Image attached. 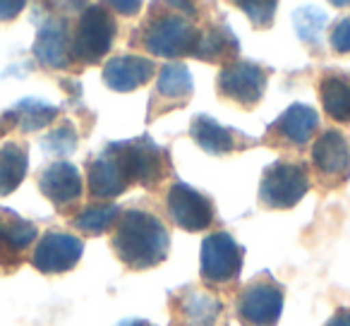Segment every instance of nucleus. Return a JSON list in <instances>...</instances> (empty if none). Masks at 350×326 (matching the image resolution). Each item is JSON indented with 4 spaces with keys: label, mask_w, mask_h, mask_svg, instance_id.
I'll return each instance as SVG.
<instances>
[{
    "label": "nucleus",
    "mask_w": 350,
    "mask_h": 326,
    "mask_svg": "<svg viewBox=\"0 0 350 326\" xmlns=\"http://www.w3.org/2000/svg\"><path fill=\"white\" fill-rule=\"evenodd\" d=\"M293 22H295V31L302 44L312 49V53H321V31L326 27V12L312 5L297 8L293 12Z\"/></svg>",
    "instance_id": "a878e982"
},
{
    "label": "nucleus",
    "mask_w": 350,
    "mask_h": 326,
    "mask_svg": "<svg viewBox=\"0 0 350 326\" xmlns=\"http://www.w3.org/2000/svg\"><path fill=\"white\" fill-rule=\"evenodd\" d=\"M36 235L39 228L31 221L0 206V271L12 273L20 269L25 262V252L36 243Z\"/></svg>",
    "instance_id": "6ab92c4d"
},
{
    "label": "nucleus",
    "mask_w": 350,
    "mask_h": 326,
    "mask_svg": "<svg viewBox=\"0 0 350 326\" xmlns=\"http://www.w3.org/2000/svg\"><path fill=\"white\" fill-rule=\"evenodd\" d=\"M120 141H108L98 154L87 161V192L94 202H108L130 190Z\"/></svg>",
    "instance_id": "f8f14e48"
},
{
    "label": "nucleus",
    "mask_w": 350,
    "mask_h": 326,
    "mask_svg": "<svg viewBox=\"0 0 350 326\" xmlns=\"http://www.w3.org/2000/svg\"><path fill=\"white\" fill-rule=\"evenodd\" d=\"M312 173L324 192L338 190L350 180V141L340 130H324L310 151Z\"/></svg>",
    "instance_id": "9d476101"
},
{
    "label": "nucleus",
    "mask_w": 350,
    "mask_h": 326,
    "mask_svg": "<svg viewBox=\"0 0 350 326\" xmlns=\"http://www.w3.org/2000/svg\"><path fill=\"white\" fill-rule=\"evenodd\" d=\"M195 94V82L185 63H165L161 65L156 84L149 96V111H146V122H154L156 118L165 113L180 111L190 103Z\"/></svg>",
    "instance_id": "4468645a"
},
{
    "label": "nucleus",
    "mask_w": 350,
    "mask_h": 326,
    "mask_svg": "<svg viewBox=\"0 0 350 326\" xmlns=\"http://www.w3.org/2000/svg\"><path fill=\"white\" fill-rule=\"evenodd\" d=\"M39 192L60 211V214H70L75 206L82 202L84 195V180L82 173L75 163L70 161H55L51 166H46L36 178Z\"/></svg>",
    "instance_id": "f3484780"
},
{
    "label": "nucleus",
    "mask_w": 350,
    "mask_h": 326,
    "mask_svg": "<svg viewBox=\"0 0 350 326\" xmlns=\"http://www.w3.org/2000/svg\"><path fill=\"white\" fill-rule=\"evenodd\" d=\"M200 5L195 3H151L139 27L132 29L130 46L168 63H183L195 53L200 39Z\"/></svg>",
    "instance_id": "f257e3e1"
},
{
    "label": "nucleus",
    "mask_w": 350,
    "mask_h": 326,
    "mask_svg": "<svg viewBox=\"0 0 350 326\" xmlns=\"http://www.w3.org/2000/svg\"><path fill=\"white\" fill-rule=\"evenodd\" d=\"M165 211L173 226L185 233H202L216 223V206L206 192L175 178L165 192Z\"/></svg>",
    "instance_id": "9b49d317"
},
{
    "label": "nucleus",
    "mask_w": 350,
    "mask_h": 326,
    "mask_svg": "<svg viewBox=\"0 0 350 326\" xmlns=\"http://www.w3.org/2000/svg\"><path fill=\"white\" fill-rule=\"evenodd\" d=\"M77 144H79V135L75 130V125L70 120L60 122L58 127L49 132V135L41 139V149L51 156H70L77 151Z\"/></svg>",
    "instance_id": "bb28decb"
},
{
    "label": "nucleus",
    "mask_w": 350,
    "mask_h": 326,
    "mask_svg": "<svg viewBox=\"0 0 350 326\" xmlns=\"http://www.w3.org/2000/svg\"><path fill=\"white\" fill-rule=\"evenodd\" d=\"M329 44L336 55L350 53V15L334 22V27H331V31H329Z\"/></svg>",
    "instance_id": "c85d7f7f"
},
{
    "label": "nucleus",
    "mask_w": 350,
    "mask_h": 326,
    "mask_svg": "<svg viewBox=\"0 0 350 326\" xmlns=\"http://www.w3.org/2000/svg\"><path fill=\"white\" fill-rule=\"evenodd\" d=\"M120 204H111V202H92L89 206H84L82 211L72 216V228L77 233L87 235V238H98V235L108 233L116 228L118 219H120Z\"/></svg>",
    "instance_id": "393cba45"
},
{
    "label": "nucleus",
    "mask_w": 350,
    "mask_h": 326,
    "mask_svg": "<svg viewBox=\"0 0 350 326\" xmlns=\"http://www.w3.org/2000/svg\"><path fill=\"white\" fill-rule=\"evenodd\" d=\"M34 58L49 70H70L72 68V25L68 17H49L39 27L31 49Z\"/></svg>",
    "instance_id": "a211bd4d"
},
{
    "label": "nucleus",
    "mask_w": 350,
    "mask_h": 326,
    "mask_svg": "<svg viewBox=\"0 0 350 326\" xmlns=\"http://www.w3.org/2000/svg\"><path fill=\"white\" fill-rule=\"evenodd\" d=\"M116 326H156V324H151L149 319H122Z\"/></svg>",
    "instance_id": "473e14b6"
},
{
    "label": "nucleus",
    "mask_w": 350,
    "mask_h": 326,
    "mask_svg": "<svg viewBox=\"0 0 350 326\" xmlns=\"http://www.w3.org/2000/svg\"><path fill=\"white\" fill-rule=\"evenodd\" d=\"M60 116L58 106H51L39 98H22L12 108L0 113V137L12 130H20L25 135L39 132L44 127H51Z\"/></svg>",
    "instance_id": "4be33fe9"
},
{
    "label": "nucleus",
    "mask_w": 350,
    "mask_h": 326,
    "mask_svg": "<svg viewBox=\"0 0 350 326\" xmlns=\"http://www.w3.org/2000/svg\"><path fill=\"white\" fill-rule=\"evenodd\" d=\"M245 262V247L228 233V230H214L202 240L200 249V278L202 286L219 290V288H233L240 281Z\"/></svg>",
    "instance_id": "0eeeda50"
},
{
    "label": "nucleus",
    "mask_w": 350,
    "mask_h": 326,
    "mask_svg": "<svg viewBox=\"0 0 350 326\" xmlns=\"http://www.w3.org/2000/svg\"><path fill=\"white\" fill-rule=\"evenodd\" d=\"M111 247L127 271H149L168 259V226L154 209L142 202H132L120 211L111 235Z\"/></svg>",
    "instance_id": "f03ea898"
},
{
    "label": "nucleus",
    "mask_w": 350,
    "mask_h": 326,
    "mask_svg": "<svg viewBox=\"0 0 350 326\" xmlns=\"http://www.w3.org/2000/svg\"><path fill=\"white\" fill-rule=\"evenodd\" d=\"M122 156H125L127 176L132 187L139 185L144 190L154 192L163 185L168 178H173V159H170L168 146H161L149 135L132 137L120 141Z\"/></svg>",
    "instance_id": "6e6552de"
},
{
    "label": "nucleus",
    "mask_w": 350,
    "mask_h": 326,
    "mask_svg": "<svg viewBox=\"0 0 350 326\" xmlns=\"http://www.w3.org/2000/svg\"><path fill=\"white\" fill-rule=\"evenodd\" d=\"M283 302V283H278L271 271H262L238 288L233 307L240 326H278Z\"/></svg>",
    "instance_id": "7ed1b4c3"
},
{
    "label": "nucleus",
    "mask_w": 350,
    "mask_h": 326,
    "mask_svg": "<svg viewBox=\"0 0 350 326\" xmlns=\"http://www.w3.org/2000/svg\"><path fill=\"white\" fill-rule=\"evenodd\" d=\"M118 36L116 15L108 5H84L72 27V63L98 65Z\"/></svg>",
    "instance_id": "20e7f679"
},
{
    "label": "nucleus",
    "mask_w": 350,
    "mask_h": 326,
    "mask_svg": "<svg viewBox=\"0 0 350 326\" xmlns=\"http://www.w3.org/2000/svg\"><path fill=\"white\" fill-rule=\"evenodd\" d=\"M271 68L254 60H235L228 68H221L216 74V96L221 101L235 103L243 111H252L262 103Z\"/></svg>",
    "instance_id": "1a4fd4ad"
},
{
    "label": "nucleus",
    "mask_w": 350,
    "mask_h": 326,
    "mask_svg": "<svg viewBox=\"0 0 350 326\" xmlns=\"http://www.w3.org/2000/svg\"><path fill=\"white\" fill-rule=\"evenodd\" d=\"M84 254L82 238L65 230H49L41 235L31 252V267L44 276H58V273L72 271Z\"/></svg>",
    "instance_id": "2eb2a0df"
},
{
    "label": "nucleus",
    "mask_w": 350,
    "mask_h": 326,
    "mask_svg": "<svg viewBox=\"0 0 350 326\" xmlns=\"http://www.w3.org/2000/svg\"><path fill=\"white\" fill-rule=\"evenodd\" d=\"M156 63L146 55H135V53H122L113 55L111 60L103 63L101 77L103 84L108 89L118 94H130L135 89L144 87L154 79L156 74Z\"/></svg>",
    "instance_id": "aec40b11"
},
{
    "label": "nucleus",
    "mask_w": 350,
    "mask_h": 326,
    "mask_svg": "<svg viewBox=\"0 0 350 326\" xmlns=\"http://www.w3.org/2000/svg\"><path fill=\"white\" fill-rule=\"evenodd\" d=\"M29 171V149L22 141L0 146V197H8L22 185Z\"/></svg>",
    "instance_id": "b1692460"
},
{
    "label": "nucleus",
    "mask_w": 350,
    "mask_h": 326,
    "mask_svg": "<svg viewBox=\"0 0 350 326\" xmlns=\"http://www.w3.org/2000/svg\"><path fill=\"white\" fill-rule=\"evenodd\" d=\"M324 326H350V307H338Z\"/></svg>",
    "instance_id": "7c9ffc66"
},
{
    "label": "nucleus",
    "mask_w": 350,
    "mask_h": 326,
    "mask_svg": "<svg viewBox=\"0 0 350 326\" xmlns=\"http://www.w3.org/2000/svg\"><path fill=\"white\" fill-rule=\"evenodd\" d=\"M22 10H25V3H22V0H10V3L0 0V22L17 20V15H20Z\"/></svg>",
    "instance_id": "c756f323"
},
{
    "label": "nucleus",
    "mask_w": 350,
    "mask_h": 326,
    "mask_svg": "<svg viewBox=\"0 0 350 326\" xmlns=\"http://www.w3.org/2000/svg\"><path fill=\"white\" fill-rule=\"evenodd\" d=\"M238 10H243L245 15L250 17L254 29H271L273 25V17H276V10H278V3H250V0H238L235 3Z\"/></svg>",
    "instance_id": "cd10ccee"
},
{
    "label": "nucleus",
    "mask_w": 350,
    "mask_h": 326,
    "mask_svg": "<svg viewBox=\"0 0 350 326\" xmlns=\"http://www.w3.org/2000/svg\"><path fill=\"white\" fill-rule=\"evenodd\" d=\"M310 166L305 161H273L264 168L262 180H259V202L264 209L286 211L300 204L302 197L310 192Z\"/></svg>",
    "instance_id": "423d86ee"
},
{
    "label": "nucleus",
    "mask_w": 350,
    "mask_h": 326,
    "mask_svg": "<svg viewBox=\"0 0 350 326\" xmlns=\"http://www.w3.org/2000/svg\"><path fill=\"white\" fill-rule=\"evenodd\" d=\"M319 101L329 120L350 125V70L326 68L319 74Z\"/></svg>",
    "instance_id": "5701e85b"
},
{
    "label": "nucleus",
    "mask_w": 350,
    "mask_h": 326,
    "mask_svg": "<svg viewBox=\"0 0 350 326\" xmlns=\"http://www.w3.org/2000/svg\"><path fill=\"white\" fill-rule=\"evenodd\" d=\"M192 58L219 65V68H228L235 60H240V41L226 22L209 20L200 27V39H197Z\"/></svg>",
    "instance_id": "412c9836"
},
{
    "label": "nucleus",
    "mask_w": 350,
    "mask_h": 326,
    "mask_svg": "<svg viewBox=\"0 0 350 326\" xmlns=\"http://www.w3.org/2000/svg\"><path fill=\"white\" fill-rule=\"evenodd\" d=\"M111 10H120V15H127V17H132V15H137V12L142 10V3H106Z\"/></svg>",
    "instance_id": "2f4dec72"
},
{
    "label": "nucleus",
    "mask_w": 350,
    "mask_h": 326,
    "mask_svg": "<svg viewBox=\"0 0 350 326\" xmlns=\"http://www.w3.org/2000/svg\"><path fill=\"white\" fill-rule=\"evenodd\" d=\"M319 130V113L307 103H291L271 125L267 127L259 141L269 149H295L302 151Z\"/></svg>",
    "instance_id": "ddd939ff"
},
{
    "label": "nucleus",
    "mask_w": 350,
    "mask_h": 326,
    "mask_svg": "<svg viewBox=\"0 0 350 326\" xmlns=\"http://www.w3.org/2000/svg\"><path fill=\"white\" fill-rule=\"evenodd\" d=\"M190 137L204 154L219 156V159L235 154V151H247L259 144L254 137L245 135L238 127L221 125L206 113H200L190 120Z\"/></svg>",
    "instance_id": "dca6fc26"
},
{
    "label": "nucleus",
    "mask_w": 350,
    "mask_h": 326,
    "mask_svg": "<svg viewBox=\"0 0 350 326\" xmlns=\"http://www.w3.org/2000/svg\"><path fill=\"white\" fill-rule=\"evenodd\" d=\"M168 326H228L224 297L202 283H187L168 293Z\"/></svg>",
    "instance_id": "39448f33"
}]
</instances>
